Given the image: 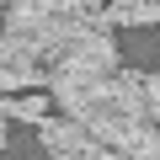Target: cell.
<instances>
[{"label": "cell", "mask_w": 160, "mask_h": 160, "mask_svg": "<svg viewBox=\"0 0 160 160\" xmlns=\"http://www.w3.org/2000/svg\"><path fill=\"white\" fill-rule=\"evenodd\" d=\"M48 86H38L32 96H16V91H0V112H6V123H43L48 118Z\"/></svg>", "instance_id": "7a4b0ae2"}, {"label": "cell", "mask_w": 160, "mask_h": 160, "mask_svg": "<svg viewBox=\"0 0 160 160\" xmlns=\"http://www.w3.org/2000/svg\"><path fill=\"white\" fill-rule=\"evenodd\" d=\"M32 128H38L43 149L59 155V160H107V155H112L86 123H75V118H43V123H32Z\"/></svg>", "instance_id": "6da1fadb"}, {"label": "cell", "mask_w": 160, "mask_h": 160, "mask_svg": "<svg viewBox=\"0 0 160 160\" xmlns=\"http://www.w3.org/2000/svg\"><path fill=\"white\" fill-rule=\"evenodd\" d=\"M0 144H6V112H0Z\"/></svg>", "instance_id": "277c9868"}, {"label": "cell", "mask_w": 160, "mask_h": 160, "mask_svg": "<svg viewBox=\"0 0 160 160\" xmlns=\"http://www.w3.org/2000/svg\"><path fill=\"white\" fill-rule=\"evenodd\" d=\"M107 22L112 27H155L160 22V0H112Z\"/></svg>", "instance_id": "3957f363"}]
</instances>
